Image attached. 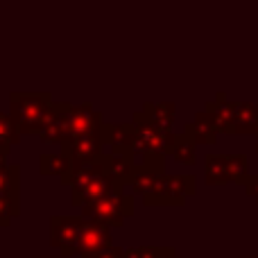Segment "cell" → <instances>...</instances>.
Here are the masks:
<instances>
[{"label":"cell","instance_id":"cell-1","mask_svg":"<svg viewBox=\"0 0 258 258\" xmlns=\"http://www.w3.org/2000/svg\"><path fill=\"white\" fill-rule=\"evenodd\" d=\"M61 183L71 188V202L75 206H84L86 202L100 200L116 190L107 174V154L93 159H75L71 170L61 177Z\"/></svg>","mask_w":258,"mask_h":258},{"label":"cell","instance_id":"cell-2","mask_svg":"<svg viewBox=\"0 0 258 258\" xmlns=\"http://www.w3.org/2000/svg\"><path fill=\"white\" fill-rule=\"evenodd\" d=\"M50 109L48 93H12V120L21 134H41Z\"/></svg>","mask_w":258,"mask_h":258},{"label":"cell","instance_id":"cell-3","mask_svg":"<svg viewBox=\"0 0 258 258\" xmlns=\"http://www.w3.org/2000/svg\"><path fill=\"white\" fill-rule=\"evenodd\" d=\"M82 215L86 220H95L109 227H122L125 220L134 215V197L122 190H113L100 200L86 202L82 206Z\"/></svg>","mask_w":258,"mask_h":258},{"label":"cell","instance_id":"cell-4","mask_svg":"<svg viewBox=\"0 0 258 258\" xmlns=\"http://www.w3.org/2000/svg\"><path fill=\"white\" fill-rule=\"evenodd\" d=\"M209 113L215 118L220 132L256 134L258 129V104H227L220 98L218 104H209Z\"/></svg>","mask_w":258,"mask_h":258},{"label":"cell","instance_id":"cell-5","mask_svg":"<svg viewBox=\"0 0 258 258\" xmlns=\"http://www.w3.org/2000/svg\"><path fill=\"white\" fill-rule=\"evenodd\" d=\"M204 179L209 186H222V183H245L249 179V161L242 154H209L206 156Z\"/></svg>","mask_w":258,"mask_h":258},{"label":"cell","instance_id":"cell-6","mask_svg":"<svg viewBox=\"0 0 258 258\" xmlns=\"http://www.w3.org/2000/svg\"><path fill=\"white\" fill-rule=\"evenodd\" d=\"M197 192V181L192 174H177V177H163L154 186V190L143 195L145 204H177L181 206L190 195Z\"/></svg>","mask_w":258,"mask_h":258},{"label":"cell","instance_id":"cell-7","mask_svg":"<svg viewBox=\"0 0 258 258\" xmlns=\"http://www.w3.org/2000/svg\"><path fill=\"white\" fill-rule=\"evenodd\" d=\"M84 215H52L50 218V245L61 249L63 258L77 254V240H80Z\"/></svg>","mask_w":258,"mask_h":258},{"label":"cell","instance_id":"cell-8","mask_svg":"<svg viewBox=\"0 0 258 258\" xmlns=\"http://www.w3.org/2000/svg\"><path fill=\"white\" fill-rule=\"evenodd\" d=\"M111 227L102 222H95V220H86L84 227H82L80 240H77V256L89 258L98 251L111 247Z\"/></svg>","mask_w":258,"mask_h":258},{"label":"cell","instance_id":"cell-9","mask_svg":"<svg viewBox=\"0 0 258 258\" xmlns=\"http://www.w3.org/2000/svg\"><path fill=\"white\" fill-rule=\"evenodd\" d=\"M102 150H104L102 127L95 129V132L75 136V138H71V141H66L61 145V152L66 156H71V161H75V159H93V156L104 154Z\"/></svg>","mask_w":258,"mask_h":258},{"label":"cell","instance_id":"cell-10","mask_svg":"<svg viewBox=\"0 0 258 258\" xmlns=\"http://www.w3.org/2000/svg\"><path fill=\"white\" fill-rule=\"evenodd\" d=\"M136 125H102V141L109 154H134L136 150Z\"/></svg>","mask_w":258,"mask_h":258},{"label":"cell","instance_id":"cell-11","mask_svg":"<svg viewBox=\"0 0 258 258\" xmlns=\"http://www.w3.org/2000/svg\"><path fill=\"white\" fill-rule=\"evenodd\" d=\"M68 113H71V107L68 104H52L48 118L43 122V129H41V141L43 143H66L68 138Z\"/></svg>","mask_w":258,"mask_h":258},{"label":"cell","instance_id":"cell-12","mask_svg":"<svg viewBox=\"0 0 258 258\" xmlns=\"http://www.w3.org/2000/svg\"><path fill=\"white\" fill-rule=\"evenodd\" d=\"M136 170L138 163L134 161V154H109L107 152V174L116 190H122L132 183Z\"/></svg>","mask_w":258,"mask_h":258},{"label":"cell","instance_id":"cell-13","mask_svg":"<svg viewBox=\"0 0 258 258\" xmlns=\"http://www.w3.org/2000/svg\"><path fill=\"white\" fill-rule=\"evenodd\" d=\"M102 127V120H100V113H95L89 104H82V107H71V113H68V138L82 136V134L95 132V129ZM63 145V143H61Z\"/></svg>","mask_w":258,"mask_h":258},{"label":"cell","instance_id":"cell-14","mask_svg":"<svg viewBox=\"0 0 258 258\" xmlns=\"http://www.w3.org/2000/svg\"><path fill=\"white\" fill-rule=\"evenodd\" d=\"M218 122L211 113H200L192 122L186 125V134L197 143V145H213L215 138H218Z\"/></svg>","mask_w":258,"mask_h":258},{"label":"cell","instance_id":"cell-15","mask_svg":"<svg viewBox=\"0 0 258 258\" xmlns=\"http://www.w3.org/2000/svg\"><path fill=\"white\" fill-rule=\"evenodd\" d=\"M0 195L21 202V168L0 161Z\"/></svg>","mask_w":258,"mask_h":258},{"label":"cell","instance_id":"cell-16","mask_svg":"<svg viewBox=\"0 0 258 258\" xmlns=\"http://www.w3.org/2000/svg\"><path fill=\"white\" fill-rule=\"evenodd\" d=\"M71 156H66L63 152H59V154H41L39 159V170L41 174H45V177H59L61 179L63 174L71 170Z\"/></svg>","mask_w":258,"mask_h":258},{"label":"cell","instance_id":"cell-17","mask_svg":"<svg viewBox=\"0 0 258 258\" xmlns=\"http://www.w3.org/2000/svg\"><path fill=\"white\" fill-rule=\"evenodd\" d=\"M195 145L197 143L188 136L186 132L179 134L177 141H174V147H172V156L177 163L181 165H195L197 163V152H195Z\"/></svg>","mask_w":258,"mask_h":258},{"label":"cell","instance_id":"cell-18","mask_svg":"<svg viewBox=\"0 0 258 258\" xmlns=\"http://www.w3.org/2000/svg\"><path fill=\"white\" fill-rule=\"evenodd\" d=\"M161 177H163V172H156V170L145 168V165L138 163V170H136V174H134V179H132V183H129V186L134 188V192L147 195V192L154 190V186L159 183Z\"/></svg>","mask_w":258,"mask_h":258},{"label":"cell","instance_id":"cell-19","mask_svg":"<svg viewBox=\"0 0 258 258\" xmlns=\"http://www.w3.org/2000/svg\"><path fill=\"white\" fill-rule=\"evenodd\" d=\"M18 141H21V132H18L16 122L12 120V116L0 113V152L9 154L12 145H16Z\"/></svg>","mask_w":258,"mask_h":258},{"label":"cell","instance_id":"cell-20","mask_svg":"<svg viewBox=\"0 0 258 258\" xmlns=\"http://www.w3.org/2000/svg\"><path fill=\"white\" fill-rule=\"evenodd\" d=\"M143 116H145L147 120H152L154 125L170 129V125H172V120H174V107L172 104H147Z\"/></svg>","mask_w":258,"mask_h":258},{"label":"cell","instance_id":"cell-21","mask_svg":"<svg viewBox=\"0 0 258 258\" xmlns=\"http://www.w3.org/2000/svg\"><path fill=\"white\" fill-rule=\"evenodd\" d=\"M18 204H21V202L12 200V197H3V195H0V227H9V224H12V220L21 213Z\"/></svg>","mask_w":258,"mask_h":258},{"label":"cell","instance_id":"cell-22","mask_svg":"<svg viewBox=\"0 0 258 258\" xmlns=\"http://www.w3.org/2000/svg\"><path fill=\"white\" fill-rule=\"evenodd\" d=\"M89 258H125V249L111 245V247H107V249L98 251V254H93V256H89Z\"/></svg>","mask_w":258,"mask_h":258},{"label":"cell","instance_id":"cell-23","mask_svg":"<svg viewBox=\"0 0 258 258\" xmlns=\"http://www.w3.org/2000/svg\"><path fill=\"white\" fill-rule=\"evenodd\" d=\"M242 186H245V192H247V195L254 197V200L258 202V174H249V179H247Z\"/></svg>","mask_w":258,"mask_h":258},{"label":"cell","instance_id":"cell-24","mask_svg":"<svg viewBox=\"0 0 258 258\" xmlns=\"http://www.w3.org/2000/svg\"><path fill=\"white\" fill-rule=\"evenodd\" d=\"M156 258H179V256L174 254V249H170V247H161L159 256H156Z\"/></svg>","mask_w":258,"mask_h":258},{"label":"cell","instance_id":"cell-25","mask_svg":"<svg viewBox=\"0 0 258 258\" xmlns=\"http://www.w3.org/2000/svg\"><path fill=\"white\" fill-rule=\"evenodd\" d=\"M0 161H7V154H5V152H0Z\"/></svg>","mask_w":258,"mask_h":258},{"label":"cell","instance_id":"cell-26","mask_svg":"<svg viewBox=\"0 0 258 258\" xmlns=\"http://www.w3.org/2000/svg\"><path fill=\"white\" fill-rule=\"evenodd\" d=\"M256 138H258V129H256ZM256 152H258V143H256Z\"/></svg>","mask_w":258,"mask_h":258}]
</instances>
